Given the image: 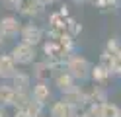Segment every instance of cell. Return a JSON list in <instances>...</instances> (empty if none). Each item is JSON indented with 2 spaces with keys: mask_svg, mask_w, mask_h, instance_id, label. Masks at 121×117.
<instances>
[{
  "mask_svg": "<svg viewBox=\"0 0 121 117\" xmlns=\"http://www.w3.org/2000/svg\"><path fill=\"white\" fill-rule=\"evenodd\" d=\"M66 72L74 80H86V78H90L92 65L82 55H70V57H66Z\"/></svg>",
  "mask_w": 121,
  "mask_h": 117,
  "instance_id": "6da1fadb",
  "label": "cell"
},
{
  "mask_svg": "<svg viewBox=\"0 0 121 117\" xmlns=\"http://www.w3.org/2000/svg\"><path fill=\"white\" fill-rule=\"evenodd\" d=\"M10 57L14 59L16 65H22V66L31 65V62H35V47L33 45H27L24 41H20L18 45H14Z\"/></svg>",
  "mask_w": 121,
  "mask_h": 117,
  "instance_id": "7a4b0ae2",
  "label": "cell"
},
{
  "mask_svg": "<svg viewBox=\"0 0 121 117\" xmlns=\"http://www.w3.org/2000/svg\"><path fill=\"white\" fill-rule=\"evenodd\" d=\"M20 39L27 45H39L41 39H43V31L41 27H37L35 23H26V26H22L20 29Z\"/></svg>",
  "mask_w": 121,
  "mask_h": 117,
  "instance_id": "3957f363",
  "label": "cell"
},
{
  "mask_svg": "<svg viewBox=\"0 0 121 117\" xmlns=\"http://www.w3.org/2000/svg\"><path fill=\"white\" fill-rule=\"evenodd\" d=\"M20 29H22V22L18 18H14V16H6V18L0 20V33H2L4 39L18 37Z\"/></svg>",
  "mask_w": 121,
  "mask_h": 117,
  "instance_id": "277c9868",
  "label": "cell"
},
{
  "mask_svg": "<svg viewBox=\"0 0 121 117\" xmlns=\"http://www.w3.org/2000/svg\"><path fill=\"white\" fill-rule=\"evenodd\" d=\"M43 4L39 2V0H20V4L16 6V10L26 16V18H35V16H39L43 12Z\"/></svg>",
  "mask_w": 121,
  "mask_h": 117,
  "instance_id": "5b68a950",
  "label": "cell"
},
{
  "mask_svg": "<svg viewBox=\"0 0 121 117\" xmlns=\"http://www.w3.org/2000/svg\"><path fill=\"white\" fill-rule=\"evenodd\" d=\"M12 88L16 92H22V94H29V90H31V76H29L27 72H22V70H16V74L12 76Z\"/></svg>",
  "mask_w": 121,
  "mask_h": 117,
  "instance_id": "8992f818",
  "label": "cell"
},
{
  "mask_svg": "<svg viewBox=\"0 0 121 117\" xmlns=\"http://www.w3.org/2000/svg\"><path fill=\"white\" fill-rule=\"evenodd\" d=\"M31 100L39 101L41 105H45L47 101L51 100V90H49V84L47 82H39L37 80L33 86H31Z\"/></svg>",
  "mask_w": 121,
  "mask_h": 117,
  "instance_id": "52a82bcc",
  "label": "cell"
},
{
  "mask_svg": "<svg viewBox=\"0 0 121 117\" xmlns=\"http://www.w3.org/2000/svg\"><path fill=\"white\" fill-rule=\"evenodd\" d=\"M55 86H57L63 94H66V92H70V90L76 88V80H74L66 70H63V72H59V74L55 76Z\"/></svg>",
  "mask_w": 121,
  "mask_h": 117,
  "instance_id": "ba28073f",
  "label": "cell"
},
{
  "mask_svg": "<svg viewBox=\"0 0 121 117\" xmlns=\"http://www.w3.org/2000/svg\"><path fill=\"white\" fill-rule=\"evenodd\" d=\"M51 117H76V111L65 100H60V101H55L51 105Z\"/></svg>",
  "mask_w": 121,
  "mask_h": 117,
  "instance_id": "9c48e42d",
  "label": "cell"
},
{
  "mask_svg": "<svg viewBox=\"0 0 121 117\" xmlns=\"http://www.w3.org/2000/svg\"><path fill=\"white\" fill-rule=\"evenodd\" d=\"M18 65L14 62V59L10 55H0V78H12L16 74Z\"/></svg>",
  "mask_w": 121,
  "mask_h": 117,
  "instance_id": "30bf717a",
  "label": "cell"
},
{
  "mask_svg": "<svg viewBox=\"0 0 121 117\" xmlns=\"http://www.w3.org/2000/svg\"><path fill=\"white\" fill-rule=\"evenodd\" d=\"M51 74H53V66L49 65L47 61H45V62H35V65H33V78H35V80L47 82L51 78Z\"/></svg>",
  "mask_w": 121,
  "mask_h": 117,
  "instance_id": "8fae6325",
  "label": "cell"
},
{
  "mask_svg": "<svg viewBox=\"0 0 121 117\" xmlns=\"http://www.w3.org/2000/svg\"><path fill=\"white\" fill-rule=\"evenodd\" d=\"M109 74H111V70H109V66H105V65L92 66V72H90L92 80L98 82V84H105V82H108V78H109Z\"/></svg>",
  "mask_w": 121,
  "mask_h": 117,
  "instance_id": "7c38bea8",
  "label": "cell"
},
{
  "mask_svg": "<svg viewBox=\"0 0 121 117\" xmlns=\"http://www.w3.org/2000/svg\"><path fill=\"white\" fill-rule=\"evenodd\" d=\"M16 104V90L12 86H0V107Z\"/></svg>",
  "mask_w": 121,
  "mask_h": 117,
  "instance_id": "4fadbf2b",
  "label": "cell"
},
{
  "mask_svg": "<svg viewBox=\"0 0 121 117\" xmlns=\"http://www.w3.org/2000/svg\"><path fill=\"white\" fill-rule=\"evenodd\" d=\"M22 109L27 113V117H39L43 105L39 104V101H35V100H29V101H27V105H26V107H22Z\"/></svg>",
  "mask_w": 121,
  "mask_h": 117,
  "instance_id": "5bb4252c",
  "label": "cell"
},
{
  "mask_svg": "<svg viewBox=\"0 0 121 117\" xmlns=\"http://www.w3.org/2000/svg\"><path fill=\"white\" fill-rule=\"evenodd\" d=\"M102 117H121V109L115 104H102Z\"/></svg>",
  "mask_w": 121,
  "mask_h": 117,
  "instance_id": "9a60e30c",
  "label": "cell"
},
{
  "mask_svg": "<svg viewBox=\"0 0 121 117\" xmlns=\"http://www.w3.org/2000/svg\"><path fill=\"white\" fill-rule=\"evenodd\" d=\"M109 70H113V72H121V49L111 57V61H109Z\"/></svg>",
  "mask_w": 121,
  "mask_h": 117,
  "instance_id": "2e32d148",
  "label": "cell"
},
{
  "mask_svg": "<svg viewBox=\"0 0 121 117\" xmlns=\"http://www.w3.org/2000/svg\"><path fill=\"white\" fill-rule=\"evenodd\" d=\"M82 117H102V104H98V105H92L88 109V111L82 115Z\"/></svg>",
  "mask_w": 121,
  "mask_h": 117,
  "instance_id": "e0dca14e",
  "label": "cell"
},
{
  "mask_svg": "<svg viewBox=\"0 0 121 117\" xmlns=\"http://www.w3.org/2000/svg\"><path fill=\"white\" fill-rule=\"evenodd\" d=\"M2 2H4L6 6H10V8H16V6L20 4V0H2Z\"/></svg>",
  "mask_w": 121,
  "mask_h": 117,
  "instance_id": "ac0fdd59",
  "label": "cell"
},
{
  "mask_svg": "<svg viewBox=\"0 0 121 117\" xmlns=\"http://www.w3.org/2000/svg\"><path fill=\"white\" fill-rule=\"evenodd\" d=\"M39 2H41L43 6H51V4H55L57 0H39Z\"/></svg>",
  "mask_w": 121,
  "mask_h": 117,
  "instance_id": "d6986e66",
  "label": "cell"
},
{
  "mask_svg": "<svg viewBox=\"0 0 121 117\" xmlns=\"http://www.w3.org/2000/svg\"><path fill=\"white\" fill-rule=\"evenodd\" d=\"M16 117H27V113L24 111V109H18V113H16Z\"/></svg>",
  "mask_w": 121,
  "mask_h": 117,
  "instance_id": "ffe728a7",
  "label": "cell"
},
{
  "mask_svg": "<svg viewBox=\"0 0 121 117\" xmlns=\"http://www.w3.org/2000/svg\"><path fill=\"white\" fill-rule=\"evenodd\" d=\"M0 117H8V115H6V111H4V107H0Z\"/></svg>",
  "mask_w": 121,
  "mask_h": 117,
  "instance_id": "44dd1931",
  "label": "cell"
},
{
  "mask_svg": "<svg viewBox=\"0 0 121 117\" xmlns=\"http://www.w3.org/2000/svg\"><path fill=\"white\" fill-rule=\"evenodd\" d=\"M2 45H4V37H2V33H0V49H2Z\"/></svg>",
  "mask_w": 121,
  "mask_h": 117,
  "instance_id": "7402d4cb",
  "label": "cell"
}]
</instances>
